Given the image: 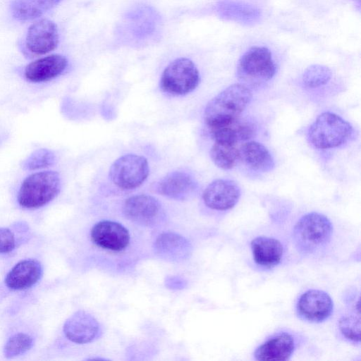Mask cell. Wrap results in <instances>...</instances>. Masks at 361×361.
I'll return each mask as SVG.
<instances>
[{"label": "cell", "mask_w": 361, "mask_h": 361, "mask_svg": "<svg viewBox=\"0 0 361 361\" xmlns=\"http://www.w3.org/2000/svg\"><path fill=\"white\" fill-rule=\"evenodd\" d=\"M252 97L251 90L243 84L229 85L207 104L204 118L208 128L222 125L238 118Z\"/></svg>", "instance_id": "6da1fadb"}, {"label": "cell", "mask_w": 361, "mask_h": 361, "mask_svg": "<svg viewBox=\"0 0 361 361\" xmlns=\"http://www.w3.org/2000/svg\"><path fill=\"white\" fill-rule=\"evenodd\" d=\"M353 133L350 123L334 113L325 111L310 125L307 139L315 148L327 149L346 143Z\"/></svg>", "instance_id": "7a4b0ae2"}, {"label": "cell", "mask_w": 361, "mask_h": 361, "mask_svg": "<svg viewBox=\"0 0 361 361\" xmlns=\"http://www.w3.org/2000/svg\"><path fill=\"white\" fill-rule=\"evenodd\" d=\"M61 190V178L56 171H44L30 174L20 185L18 193L19 204L36 209L53 200Z\"/></svg>", "instance_id": "3957f363"}, {"label": "cell", "mask_w": 361, "mask_h": 361, "mask_svg": "<svg viewBox=\"0 0 361 361\" xmlns=\"http://www.w3.org/2000/svg\"><path fill=\"white\" fill-rule=\"evenodd\" d=\"M333 233V225L324 214L310 212L303 215L295 224L293 238L299 249L312 252L328 243Z\"/></svg>", "instance_id": "277c9868"}, {"label": "cell", "mask_w": 361, "mask_h": 361, "mask_svg": "<svg viewBox=\"0 0 361 361\" xmlns=\"http://www.w3.org/2000/svg\"><path fill=\"white\" fill-rule=\"evenodd\" d=\"M200 80L199 71L189 59L178 58L164 70L161 79V89L172 95H184L192 92Z\"/></svg>", "instance_id": "5b68a950"}, {"label": "cell", "mask_w": 361, "mask_h": 361, "mask_svg": "<svg viewBox=\"0 0 361 361\" xmlns=\"http://www.w3.org/2000/svg\"><path fill=\"white\" fill-rule=\"evenodd\" d=\"M276 71L271 52L265 47L250 48L240 58L237 65L238 78L252 85L270 80Z\"/></svg>", "instance_id": "8992f818"}, {"label": "cell", "mask_w": 361, "mask_h": 361, "mask_svg": "<svg viewBox=\"0 0 361 361\" xmlns=\"http://www.w3.org/2000/svg\"><path fill=\"white\" fill-rule=\"evenodd\" d=\"M149 172V164L144 157L129 154L120 157L111 164L109 178L118 188L132 190L145 181Z\"/></svg>", "instance_id": "52a82bcc"}, {"label": "cell", "mask_w": 361, "mask_h": 361, "mask_svg": "<svg viewBox=\"0 0 361 361\" xmlns=\"http://www.w3.org/2000/svg\"><path fill=\"white\" fill-rule=\"evenodd\" d=\"M59 39L56 23L51 20L42 18L29 27L25 37V47L32 55H44L56 48Z\"/></svg>", "instance_id": "ba28073f"}, {"label": "cell", "mask_w": 361, "mask_h": 361, "mask_svg": "<svg viewBox=\"0 0 361 361\" xmlns=\"http://www.w3.org/2000/svg\"><path fill=\"white\" fill-rule=\"evenodd\" d=\"M296 310L298 314L302 319L319 323L331 316L334 303L330 295L325 291L312 289L300 296Z\"/></svg>", "instance_id": "9c48e42d"}, {"label": "cell", "mask_w": 361, "mask_h": 361, "mask_svg": "<svg viewBox=\"0 0 361 361\" xmlns=\"http://www.w3.org/2000/svg\"><path fill=\"white\" fill-rule=\"evenodd\" d=\"M92 241L98 247L113 252L124 250L129 245L128 230L122 224L109 220L95 224L90 231Z\"/></svg>", "instance_id": "30bf717a"}, {"label": "cell", "mask_w": 361, "mask_h": 361, "mask_svg": "<svg viewBox=\"0 0 361 361\" xmlns=\"http://www.w3.org/2000/svg\"><path fill=\"white\" fill-rule=\"evenodd\" d=\"M123 211L131 221L148 226L155 225L162 215L159 202L147 195L130 197L125 201Z\"/></svg>", "instance_id": "8fae6325"}, {"label": "cell", "mask_w": 361, "mask_h": 361, "mask_svg": "<svg viewBox=\"0 0 361 361\" xmlns=\"http://www.w3.org/2000/svg\"><path fill=\"white\" fill-rule=\"evenodd\" d=\"M240 197L239 185L232 180L217 179L210 183L202 194L203 201L210 209L224 211L232 209Z\"/></svg>", "instance_id": "7c38bea8"}, {"label": "cell", "mask_w": 361, "mask_h": 361, "mask_svg": "<svg viewBox=\"0 0 361 361\" xmlns=\"http://www.w3.org/2000/svg\"><path fill=\"white\" fill-rule=\"evenodd\" d=\"M63 332L67 338L72 342L84 344L90 343L98 337L100 327L94 317L80 310L66 321Z\"/></svg>", "instance_id": "4fadbf2b"}, {"label": "cell", "mask_w": 361, "mask_h": 361, "mask_svg": "<svg viewBox=\"0 0 361 361\" xmlns=\"http://www.w3.org/2000/svg\"><path fill=\"white\" fill-rule=\"evenodd\" d=\"M67 66L68 60L64 56L51 54L29 63L24 75L32 82H47L60 75Z\"/></svg>", "instance_id": "5bb4252c"}, {"label": "cell", "mask_w": 361, "mask_h": 361, "mask_svg": "<svg viewBox=\"0 0 361 361\" xmlns=\"http://www.w3.org/2000/svg\"><path fill=\"white\" fill-rule=\"evenodd\" d=\"M295 348L293 336L282 332L272 336L258 346L254 356L257 360H288Z\"/></svg>", "instance_id": "9a60e30c"}, {"label": "cell", "mask_w": 361, "mask_h": 361, "mask_svg": "<svg viewBox=\"0 0 361 361\" xmlns=\"http://www.w3.org/2000/svg\"><path fill=\"white\" fill-rule=\"evenodd\" d=\"M196 183L186 172L173 171L166 175L156 185L157 191L163 196L183 200L195 189Z\"/></svg>", "instance_id": "2e32d148"}, {"label": "cell", "mask_w": 361, "mask_h": 361, "mask_svg": "<svg viewBox=\"0 0 361 361\" xmlns=\"http://www.w3.org/2000/svg\"><path fill=\"white\" fill-rule=\"evenodd\" d=\"M209 128L214 141L235 144L250 140L256 133V127L252 123L239 118Z\"/></svg>", "instance_id": "e0dca14e"}, {"label": "cell", "mask_w": 361, "mask_h": 361, "mask_svg": "<svg viewBox=\"0 0 361 361\" xmlns=\"http://www.w3.org/2000/svg\"><path fill=\"white\" fill-rule=\"evenodd\" d=\"M250 246L255 262L263 267H274L283 255L282 244L274 238L258 236L251 241Z\"/></svg>", "instance_id": "ac0fdd59"}, {"label": "cell", "mask_w": 361, "mask_h": 361, "mask_svg": "<svg viewBox=\"0 0 361 361\" xmlns=\"http://www.w3.org/2000/svg\"><path fill=\"white\" fill-rule=\"evenodd\" d=\"M216 9L221 18L247 25L259 22L262 16L259 8L233 0H223L218 2Z\"/></svg>", "instance_id": "d6986e66"}, {"label": "cell", "mask_w": 361, "mask_h": 361, "mask_svg": "<svg viewBox=\"0 0 361 361\" xmlns=\"http://www.w3.org/2000/svg\"><path fill=\"white\" fill-rule=\"evenodd\" d=\"M42 275L40 264L33 259L18 263L6 275V285L12 290H23L35 284Z\"/></svg>", "instance_id": "ffe728a7"}, {"label": "cell", "mask_w": 361, "mask_h": 361, "mask_svg": "<svg viewBox=\"0 0 361 361\" xmlns=\"http://www.w3.org/2000/svg\"><path fill=\"white\" fill-rule=\"evenodd\" d=\"M240 159L251 169L268 172L275 166L274 160L268 149L256 141H249L240 146Z\"/></svg>", "instance_id": "44dd1931"}, {"label": "cell", "mask_w": 361, "mask_h": 361, "mask_svg": "<svg viewBox=\"0 0 361 361\" xmlns=\"http://www.w3.org/2000/svg\"><path fill=\"white\" fill-rule=\"evenodd\" d=\"M157 253L164 259L180 260L186 258L190 253V244L187 240L175 233H164L155 241Z\"/></svg>", "instance_id": "7402d4cb"}, {"label": "cell", "mask_w": 361, "mask_h": 361, "mask_svg": "<svg viewBox=\"0 0 361 361\" xmlns=\"http://www.w3.org/2000/svg\"><path fill=\"white\" fill-rule=\"evenodd\" d=\"M62 0H13L11 9L13 16L21 21L40 17Z\"/></svg>", "instance_id": "603a6c76"}, {"label": "cell", "mask_w": 361, "mask_h": 361, "mask_svg": "<svg viewBox=\"0 0 361 361\" xmlns=\"http://www.w3.org/2000/svg\"><path fill=\"white\" fill-rule=\"evenodd\" d=\"M214 164L224 170L233 169L240 159V149L237 144L215 141L210 150Z\"/></svg>", "instance_id": "cb8c5ba5"}, {"label": "cell", "mask_w": 361, "mask_h": 361, "mask_svg": "<svg viewBox=\"0 0 361 361\" xmlns=\"http://www.w3.org/2000/svg\"><path fill=\"white\" fill-rule=\"evenodd\" d=\"M332 75L330 68L324 65L314 64L307 67L302 76L303 85L309 88H316L326 85Z\"/></svg>", "instance_id": "d4e9b609"}, {"label": "cell", "mask_w": 361, "mask_h": 361, "mask_svg": "<svg viewBox=\"0 0 361 361\" xmlns=\"http://www.w3.org/2000/svg\"><path fill=\"white\" fill-rule=\"evenodd\" d=\"M56 161L54 153L48 149H39L32 152L23 161V168L33 171L52 166Z\"/></svg>", "instance_id": "484cf974"}, {"label": "cell", "mask_w": 361, "mask_h": 361, "mask_svg": "<svg viewBox=\"0 0 361 361\" xmlns=\"http://www.w3.org/2000/svg\"><path fill=\"white\" fill-rule=\"evenodd\" d=\"M32 345V338L23 333H18L11 336L4 346V355L11 358L27 352Z\"/></svg>", "instance_id": "4316f807"}, {"label": "cell", "mask_w": 361, "mask_h": 361, "mask_svg": "<svg viewBox=\"0 0 361 361\" xmlns=\"http://www.w3.org/2000/svg\"><path fill=\"white\" fill-rule=\"evenodd\" d=\"M341 334L349 341L360 342V314L348 313L341 317L338 321Z\"/></svg>", "instance_id": "83f0119b"}, {"label": "cell", "mask_w": 361, "mask_h": 361, "mask_svg": "<svg viewBox=\"0 0 361 361\" xmlns=\"http://www.w3.org/2000/svg\"><path fill=\"white\" fill-rule=\"evenodd\" d=\"M15 247L13 233L6 228H0V253L9 252Z\"/></svg>", "instance_id": "f1b7e54d"}, {"label": "cell", "mask_w": 361, "mask_h": 361, "mask_svg": "<svg viewBox=\"0 0 361 361\" xmlns=\"http://www.w3.org/2000/svg\"><path fill=\"white\" fill-rule=\"evenodd\" d=\"M357 1H360V0H357Z\"/></svg>", "instance_id": "f546056e"}]
</instances>
